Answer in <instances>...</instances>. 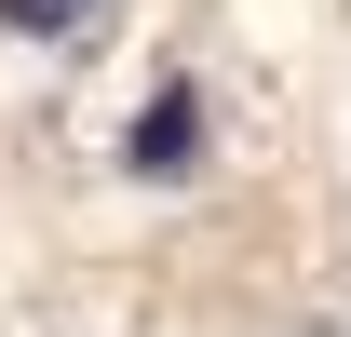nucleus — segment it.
I'll return each mask as SVG.
<instances>
[{"mask_svg":"<svg viewBox=\"0 0 351 337\" xmlns=\"http://www.w3.org/2000/svg\"><path fill=\"white\" fill-rule=\"evenodd\" d=\"M95 14H108V0H0L14 41H68V27H95Z\"/></svg>","mask_w":351,"mask_h":337,"instance_id":"2","label":"nucleus"},{"mask_svg":"<svg viewBox=\"0 0 351 337\" xmlns=\"http://www.w3.org/2000/svg\"><path fill=\"white\" fill-rule=\"evenodd\" d=\"M189 162H203V95L162 82V95H149V122H135V175H189Z\"/></svg>","mask_w":351,"mask_h":337,"instance_id":"1","label":"nucleus"}]
</instances>
